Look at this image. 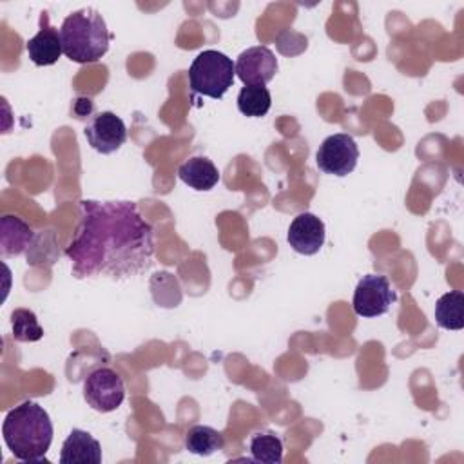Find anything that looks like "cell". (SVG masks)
I'll return each mask as SVG.
<instances>
[{"instance_id": "obj_2", "label": "cell", "mask_w": 464, "mask_h": 464, "mask_svg": "<svg viewBox=\"0 0 464 464\" xmlns=\"http://www.w3.org/2000/svg\"><path fill=\"white\" fill-rule=\"evenodd\" d=\"M2 435L14 459L42 462L53 442V422L44 406L34 401H24L7 411L2 422Z\"/></svg>"}, {"instance_id": "obj_18", "label": "cell", "mask_w": 464, "mask_h": 464, "mask_svg": "<svg viewBox=\"0 0 464 464\" xmlns=\"http://www.w3.org/2000/svg\"><path fill=\"white\" fill-rule=\"evenodd\" d=\"M272 96L265 85H245L237 94V109L248 118H261L270 111Z\"/></svg>"}, {"instance_id": "obj_1", "label": "cell", "mask_w": 464, "mask_h": 464, "mask_svg": "<svg viewBox=\"0 0 464 464\" xmlns=\"http://www.w3.org/2000/svg\"><path fill=\"white\" fill-rule=\"evenodd\" d=\"M80 225L65 256L78 279H127L147 272L154 256L152 227L132 201H80Z\"/></svg>"}, {"instance_id": "obj_6", "label": "cell", "mask_w": 464, "mask_h": 464, "mask_svg": "<svg viewBox=\"0 0 464 464\" xmlns=\"http://www.w3.org/2000/svg\"><path fill=\"white\" fill-rule=\"evenodd\" d=\"M395 301L397 294L386 276L366 274L355 286L352 306L353 312L361 317H379L386 314Z\"/></svg>"}, {"instance_id": "obj_12", "label": "cell", "mask_w": 464, "mask_h": 464, "mask_svg": "<svg viewBox=\"0 0 464 464\" xmlns=\"http://www.w3.org/2000/svg\"><path fill=\"white\" fill-rule=\"evenodd\" d=\"M60 462L62 464H100L102 446L89 431L72 428L62 444Z\"/></svg>"}, {"instance_id": "obj_3", "label": "cell", "mask_w": 464, "mask_h": 464, "mask_svg": "<svg viewBox=\"0 0 464 464\" xmlns=\"http://www.w3.org/2000/svg\"><path fill=\"white\" fill-rule=\"evenodd\" d=\"M63 54L76 63L98 62L107 51L112 34L100 11L92 7L78 9L65 16L60 27Z\"/></svg>"}, {"instance_id": "obj_19", "label": "cell", "mask_w": 464, "mask_h": 464, "mask_svg": "<svg viewBox=\"0 0 464 464\" xmlns=\"http://www.w3.org/2000/svg\"><path fill=\"white\" fill-rule=\"evenodd\" d=\"M13 339L18 343H34L44 337V328L38 324L36 314L27 308H16L11 314Z\"/></svg>"}, {"instance_id": "obj_9", "label": "cell", "mask_w": 464, "mask_h": 464, "mask_svg": "<svg viewBox=\"0 0 464 464\" xmlns=\"http://www.w3.org/2000/svg\"><path fill=\"white\" fill-rule=\"evenodd\" d=\"M234 65L237 78L245 85H266L277 72V58L266 45L245 49Z\"/></svg>"}, {"instance_id": "obj_8", "label": "cell", "mask_w": 464, "mask_h": 464, "mask_svg": "<svg viewBox=\"0 0 464 464\" xmlns=\"http://www.w3.org/2000/svg\"><path fill=\"white\" fill-rule=\"evenodd\" d=\"M83 134L89 145L100 154H112L127 141V127L123 120L111 111L96 112L85 125Z\"/></svg>"}, {"instance_id": "obj_13", "label": "cell", "mask_w": 464, "mask_h": 464, "mask_svg": "<svg viewBox=\"0 0 464 464\" xmlns=\"http://www.w3.org/2000/svg\"><path fill=\"white\" fill-rule=\"evenodd\" d=\"M178 176L185 185L199 192L214 188L219 181L218 167L205 156H192L183 161L178 169Z\"/></svg>"}, {"instance_id": "obj_14", "label": "cell", "mask_w": 464, "mask_h": 464, "mask_svg": "<svg viewBox=\"0 0 464 464\" xmlns=\"http://www.w3.org/2000/svg\"><path fill=\"white\" fill-rule=\"evenodd\" d=\"M0 254L2 257L20 256L33 241L31 227L16 218V216H4L0 223Z\"/></svg>"}, {"instance_id": "obj_10", "label": "cell", "mask_w": 464, "mask_h": 464, "mask_svg": "<svg viewBox=\"0 0 464 464\" xmlns=\"http://www.w3.org/2000/svg\"><path fill=\"white\" fill-rule=\"evenodd\" d=\"M324 236L326 230L323 219L312 212H301L292 219L286 241L297 254L314 256L324 245Z\"/></svg>"}, {"instance_id": "obj_7", "label": "cell", "mask_w": 464, "mask_h": 464, "mask_svg": "<svg viewBox=\"0 0 464 464\" xmlns=\"http://www.w3.org/2000/svg\"><path fill=\"white\" fill-rule=\"evenodd\" d=\"M359 160V147L350 134L337 132L328 136L317 149L315 163L324 174L337 178L348 176Z\"/></svg>"}, {"instance_id": "obj_15", "label": "cell", "mask_w": 464, "mask_h": 464, "mask_svg": "<svg viewBox=\"0 0 464 464\" xmlns=\"http://www.w3.org/2000/svg\"><path fill=\"white\" fill-rule=\"evenodd\" d=\"M435 323L444 330L464 328V294L460 290H450L437 299Z\"/></svg>"}, {"instance_id": "obj_17", "label": "cell", "mask_w": 464, "mask_h": 464, "mask_svg": "<svg viewBox=\"0 0 464 464\" xmlns=\"http://www.w3.org/2000/svg\"><path fill=\"white\" fill-rule=\"evenodd\" d=\"M250 457L261 464H281L283 460V440L272 431H257L250 437Z\"/></svg>"}, {"instance_id": "obj_5", "label": "cell", "mask_w": 464, "mask_h": 464, "mask_svg": "<svg viewBox=\"0 0 464 464\" xmlns=\"http://www.w3.org/2000/svg\"><path fill=\"white\" fill-rule=\"evenodd\" d=\"M83 399L100 413L114 411L125 399L123 379L111 368H96L83 381Z\"/></svg>"}, {"instance_id": "obj_16", "label": "cell", "mask_w": 464, "mask_h": 464, "mask_svg": "<svg viewBox=\"0 0 464 464\" xmlns=\"http://www.w3.org/2000/svg\"><path fill=\"white\" fill-rule=\"evenodd\" d=\"M223 435L221 431L214 430L212 426L205 424H196L192 426L187 435H185V450L199 455V457H208L219 450H223Z\"/></svg>"}, {"instance_id": "obj_4", "label": "cell", "mask_w": 464, "mask_h": 464, "mask_svg": "<svg viewBox=\"0 0 464 464\" xmlns=\"http://www.w3.org/2000/svg\"><path fill=\"white\" fill-rule=\"evenodd\" d=\"M236 76L232 58L216 49L201 51L188 67V83L192 92L219 100L230 87Z\"/></svg>"}, {"instance_id": "obj_11", "label": "cell", "mask_w": 464, "mask_h": 464, "mask_svg": "<svg viewBox=\"0 0 464 464\" xmlns=\"http://www.w3.org/2000/svg\"><path fill=\"white\" fill-rule=\"evenodd\" d=\"M25 49L31 62L40 67L56 63L58 58L63 54L60 31L49 24L47 13L40 14V29L33 38L27 40Z\"/></svg>"}]
</instances>
